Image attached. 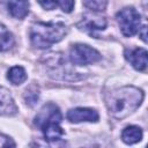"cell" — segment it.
<instances>
[{"label": "cell", "mask_w": 148, "mask_h": 148, "mask_svg": "<svg viewBox=\"0 0 148 148\" xmlns=\"http://www.w3.org/2000/svg\"><path fill=\"white\" fill-rule=\"evenodd\" d=\"M61 119H62V116H61L59 108L54 103H47L43 105V108L38 111V113L35 117L34 123L42 131L47 126L60 124Z\"/></svg>", "instance_id": "5b68a950"}, {"label": "cell", "mask_w": 148, "mask_h": 148, "mask_svg": "<svg viewBox=\"0 0 148 148\" xmlns=\"http://www.w3.org/2000/svg\"><path fill=\"white\" fill-rule=\"evenodd\" d=\"M7 79L10 81V83L18 86L27 80V72L22 66H13L8 71Z\"/></svg>", "instance_id": "4fadbf2b"}, {"label": "cell", "mask_w": 148, "mask_h": 148, "mask_svg": "<svg viewBox=\"0 0 148 148\" xmlns=\"http://www.w3.org/2000/svg\"><path fill=\"white\" fill-rule=\"evenodd\" d=\"M38 3L46 10H52L58 6L59 0H37Z\"/></svg>", "instance_id": "2e32d148"}, {"label": "cell", "mask_w": 148, "mask_h": 148, "mask_svg": "<svg viewBox=\"0 0 148 148\" xmlns=\"http://www.w3.org/2000/svg\"><path fill=\"white\" fill-rule=\"evenodd\" d=\"M125 58L131 62V65L140 72H145L148 66V53L146 49L136 47L127 50L125 52Z\"/></svg>", "instance_id": "ba28073f"}, {"label": "cell", "mask_w": 148, "mask_h": 148, "mask_svg": "<svg viewBox=\"0 0 148 148\" xmlns=\"http://www.w3.org/2000/svg\"><path fill=\"white\" fill-rule=\"evenodd\" d=\"M14 36L13 34L0 23V52L8 51L14 45Z\"/></svg>", "instance_id": "7c38bea8"}, {"label": "cell", "mask_w": 148, "mask_h": 148, "mask_svg": "<svg viewBox=\"0 0 148 148\" xmlns=\"http://www.w3.org/2000/svg\"><path fill=\"white\" fill-rule=\"evenodd\" d=\"M0 1H2V0H0Z\"/></svg>", "instance_id": "ffe728a7"}, {"label": "cell", "mask_w": 148, "mask_h": 148, "mask_svg": "<svg viewBox=\"0 0 148 148\" xmlns=\"http://www.w3.org/2000/svg\"><path fill=\"white\" fill-rule=\"evenodd\" d=\"M24 99L27 102V104L29 105H34L37 99H38V91L37 90H31V89H27L25 95H24Z\"/></svg>", "instance_id": "9a60e30c"}, {"label": "cell", "mask_w": 148, "mask_h": 148, "mask_svg": "<svg viewBox=\"0 0 148 148\" xmlns=\"http://www.w3.org/2000/svg\"><path fill=\"white\" fill-rule=\"evenodd\" d=\"M120 31L125 37H132L135 35L141 25V16L134 7H125L120 9L116 15Z\"/></svg>", "instance_id": "3957f363"}, {"label": "cell", "mask_w": 148, "mask_h": 148, "mask_svg": "<svg viewBox=\"0 0 148 148\" xmlns=\"http://www.w3.org/2000/svg\"><path fill=\"white\" fill-rule=\"evenodd\" d=\"M17 112L15 101L5 87H0V116H14Z\"/></svg>", "instance_id": "9c48e42d"}, {"label": "cell", "mask_w": 148, "mask_h": 148, "mask_svg": "<svg viewBox=\"0 0 148 148\" xmlns=\"http://www.w3.org/2000/svg\"><path fill=\"white\" fill-rule=\"evenodd\" d=\"M143 91L134 86H125L110 91L105 97L109 113L116 119H123L133 113L143 102Z\"/></svg>", "instance_id": "6da1fadb"}, {"label": "cell", "mask_w": 148, "mask_h": 148, "mask_svg": "<svg viewBox=\"0 0 148 148\" xmlns=\"http://www.w3.org/2000/svg\"><path fill=\"white\" fill-rule=\"evenodd\" d=\"M82 2L91 12H103L108 6V0H82Z\"/></svg>", "instance_id": "5bb4252c"}, {"label": "cell", "mask_w": 148, "mask_h": 148, "mask_svg": "<svg viewBox=\"0 0 148 148\" xmlns=\"http://www.w3.org/2000/svg\"><path fill=\"white\" fill-rule=\"evenodd\" d=\"M8 12L13 17L22 20L29 13V1L28 0H9Z\"/></svg>", "instance_id": "30bf717a"}, {"label": "cell", "mask_w": 148, "mask_h": 148, "mask_svg": "<svg viewBox=\"0 0 148 148\" xmlns=\"http://www.w3.org/2000/svg\"><path fill=\"white\" fill-rule=\"evenodd\" d=\"M16 143L13 141L12 138H9L6 134L0 133V147H15Z\"/></svg>", "instance_id": "e0dca14e"}, {"label": "cell", "mask_w": 148, "mask_h": 148, "mask_svg": "<svg viewBox=\"0 0 148 148\" xmlns=\"http://www.w3.org/2000/svg\"><path fill=\"white\" fill-rule=\"evenodd\" d=\"M67 119L71 123L77 124L82 121H88V123H96L99 119V114L95 109L90 108H75L71 109L67 112Z\"/></svg>", "instance_id": "52a82bcc"}, {"label": "cell", "mask_w": 148, "mask_h": 148, "mask_svg": "<svg viewBox=\"0 0 148 148\" xmlns=\"http://www.w3.org/2000/svg\"><path fill=\"white\" fill-rule=\"evenodd\" d=\"M68 29L62 22H37L31 25L30 39L37 49H49L67 35Z\"/></svg>", "instance_id": "7a4b0ae2"}, {"label": "cell", "mask_w": 148, "mask_h": 148, "mask_svg": "<svg viewBox=\"0 0 148 148\" xmlns=\"http://www.w3.org/2000/svg\"><path fill=\"white\" fill-rule=\"evenodd\" d=\"M102 59L101 53L87 44H74L69 50V60L73 65L86 66Z\"/></svg>", "instance_id": "277c9868"}, {"label": "cell", "mask_w": 148, "mask_h": 148, "mask_svg": "<svg viewBox=\"0 0 148 148\" xmlns=\"http://www.w3.org/2000/svg\"><path fill=\"white\" fill-rule=\"evenodd\" d=\"M142 130L139 126L135 125H130L127 127H125L121 132V140L126 143V145H134L141 141L142 139Z\"/></svg>", "instance_id": "8fae6325"}, {"label": "cell", "mask_w": 148, "mask_h": 148, "mask_svg": "<svg viewBox=\"0 0 148 148\" xmlns=\"http://www.w3.org/2000/svg\"><path fill=\"white\" fill-rule=\"evenodd\" d=\"M139 36H140V38L146 43L147 42V27L146 25H142L140 29H139Z\"/></svg>", "instance_id": "d6986e66"}, {"label": "cell", "mask_w": 148, "mask_h": 148, "mask_svg": "<svg viewBox=\"0 0 148 148\" xmlns=\"http://www.w3.org/2000/svg\"><path fill=\"white\" fill-rule=\"evenodd\" d=\"M60 7L65 13H71L74 8V0H60Z\"/></svg>", "instance_id": "ac0fdd59"}, {"label": "cell", "mask_w": 148, "mask_h": 148, "mask_svg": "<svg viewBox=\"0 0 148 148\" xmlns=\"http://www.w3.org/2000/svg\"><path fill=\"white\" fill-rule=\"evenodd\" d=\"M106 25H108L106 17L99 15L98 12L86 13L82 16V20L77 23V28L88 34H94L95 31L104 30Z\"/></svg>", "instance_id": "8992f818"}]
</instances>
